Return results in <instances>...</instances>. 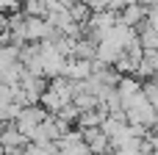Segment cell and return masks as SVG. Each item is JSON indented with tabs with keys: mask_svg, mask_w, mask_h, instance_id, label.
I'll use <instances>...</instances> for the list:
<instances>
[{
	"mask_svg": "<svg viewBox=\"0 0 158 155\" xmlns=\"http://www.w3.org/2000/svg\"><path fill=\"white\" fill-rule=\"evenodd\" d=\"M150 11H153V8H147V6L139 3V0H128V3L122 6V11H119V22H122V25H131V28H139V25H144V22L150 19Z\"/></svg>",
	"mask_w": 158,
	"mask_h": 155,
	"instance_id": "3957f363",
	"label": "cell"
},
{
	"mask_svg": "<svg viewBox=\"0 0 158 155\" xmlns=\"http://www.w3.org/2000/svg\"><path fill=\"white\" fill-rule=\"evenodd\" d=\"M47 116H50V111H47L44 105H25V108L19 111V116L14 119V125H17L28 139H33V133L39 130V125H42Z\"/></svg>",
	"mask_w": 158,
	"mask_h": 155,
	"instance_id": "6da1fadb",
	"label": "cell"
},
{
	"mask_svg": "<svg viewBox=\"0 0 158 155\" xmlns=\"http://www.w3.org/2000/svg\"><path fill=\"white\" fill-rule=\"evenodd\" d=\"M92 72H94V61L69 58L67 61V69H64V78H69V80H86V78H92Z\"/></svg>",
	"mask_w": 158,
	"mask_h": 155,
	"instance_id": "277c9868",
	"label": "cell"
},
{
	"mask_svg": "<svg viewBox=\"0 0 158 155\" xmlns=\"http://www.w3.org/2000/svg\"><path fill=\"white\" fill-rule=\"evenodd\" d=\"M139 44H142L144 50H158V31L150 22L139 25Z\"/></svg>",
	"mask_w": 158,
	"mask_h": 155,
	"instance_id": "8992f818",
	"label": "cell"
},
{
	"mask_svg": "<svg viewBox=\"0 0 158 155\" xmlns=\"http://www.w3.org/2000/svg\"><path fill=\"white\" fill-rule=\"evenodd\" d=\"M136 78H139V80L158 78V50H144V58H142V64H139Z\"/></svg>",
	"mask_w": 158,
	"mask_h": 155,
	"instance_id": "5b68a950",
	"label": "cell"
},
{
	"mask_svg": "<svg viewBox=\"0 0 158 155\" xmlns=\"http://www.w3.org/2000/svg\"><path fill=\"white\" fill-rule=\"evenodd\" d=\"M72 103H75L81 111H94V108H100V97H97V94H89V92H78Z\"/></svg>",
	"mask_w": 158,
	"mask_h": 155,
	"instance_id": "52a82bcc",
	"label": "cell"
},
{
	"mask_svg": "<svg viewBox=\"0 0 158 155\" xmlns=\"http://www.w3.org/2000/svg\"><path fill=\"white\" fill-rule=\"evenodd\" d=\"M89 155H92V153H89Z\"/></svg>",
	"mask_w": 158,
	"mask_h": 155,
	"instance_id": "5bb4252c",
	"label": "cell"
},
{
	"mask_svg": "<svg viewBox=\"0 0 158 155\" xmlns=\"http://www.w3.org/2000/svg\"><path fill=\"white\" fill-rule=\"evenodd\" d=\"M56 155H67V153H64V150H58V153H56Z\"/></svg>",
	"mask_w": 158,
	"mask_h": 155,
	"instance_id": "7c38bea8",
	"label": "cell"
},
{
	"mask_svg": "<svg viewBox=\"0 0 158 155\" xmlns=\"http://www.w3.org/2000/svg\"><path fill=\"white\" fill-rule=\"evenodd\" d=\"M150 141H153V150H156V155H158V130L150 133Z\"/></svg>",
	"mask_w": 158,
	"mask_h": 155,
	"instance_id": "8fae6325",
	"label": "cell"
},
{
	"mask_svg": "<svg viewBox=\"0 0 158 155\" xmlns=\"http://www.w3.org/2000/svg\"><path fill=\"white\" fill-rule=\"evenodd\" d=\"M25 155H47V153H44V150H42L39 144H31V147L25 150Z\"/></svg>",
	"mask_w": 158,
	"mask_h": 155,
	"instance_id": "30bf717a",
	"label": "cell"
},
{
	"mask_svg": "<svg viewBox=\"0 0 158 155\" xmlns=\"http://www.w3.org/2000/svg\"><path fill=\"white\" fill-rule=\"evenodd\" d=\"M22 11L28 17H47V3L44 0H22Z\"/></svg>",
	"mask_w": 158,
	"mask_h": 155,
	"instance_id": "ba28073f",
	"label": "cell"
},
{
	"mask_svg": "<svg viewBox=\"0 0 158 155\" xmlns=\"http://www.w3.org/2000/svg\"><path fill=\"white\" fill-rule=\"evenodd\" d=\"M142 92H144V97L153 103L158 108V78H150V80H142Z\"/></svg>",
	"mask_w": 158,
	"mask_h": 155,
	"instance_id": "9c48e42d",
	"label": "cell"
},
{
	"mask_svg": "<svg viewBox=\"0 0 158 155\" xmlns=\"http://www.w3.org/2000/svg\"><path fill=\"white\" fill-rule=\"evenodd\" d=\"M128 122H133V125H142V128H147V130H156V122H158V108L144 97V100H139L136 105H131L128 108Z\"/></svg>",
	"mask_w": 158,
	"mask_h": 155,
	"instance_id": "7a4b0ae2",
	"label": "cell"
},
{
	"mask_svg": "<svg viewBox=\"0 0 158 155\" xmlns=\"http://www.w3.org/2000/svg\"><path fill=\"white\" fill-rule=\"evenodd\" d=\"M156 130H158V122H156Z\"/></svg>",
	"mask_w": 158,
	"mask_h": 155,
	"instance_id": "4fadbf2b",
	"label": "cell"
}]
</instances>
